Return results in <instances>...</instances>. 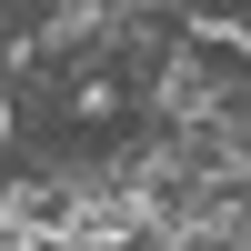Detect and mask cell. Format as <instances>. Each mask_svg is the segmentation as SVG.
Segmentation results:
<instances>
[{
    "mask_svg": "<svg viewBox=\"0 0 251 251\" xmlns=\"http://www.w3.org/2000/svg\"><path fill=\"white\" fill-rule=\"evenodd\" d=\"M121 111V80H80V91H71V121H111Z\"/></svg>",
    "mask_w": 251,
    "mask_h": 251,
    "instance_id": "obj_1",
    "label": "cell"
},
{
    "mask_svg": "<svg viewBox=\"0 0 251 251\" xmlns=\"http://www.w3.org/2000/svg\"><path fill=\"white\" fill-rule=\"evenodd\" d=\"M10 131H20V100H10V91H0V141H10Z\"/></svg>",
    "mask_w": 251,
    "mask_h": 251,
    "instance_id": "obj_2",
    "label": "cell"
}]
</instances>
